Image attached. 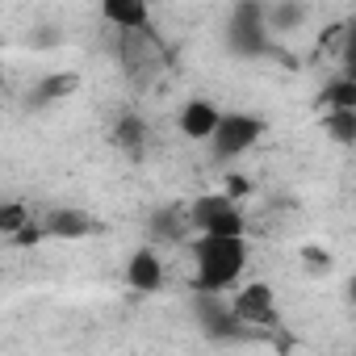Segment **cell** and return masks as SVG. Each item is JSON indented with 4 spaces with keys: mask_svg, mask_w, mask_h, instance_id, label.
Listing matches in <instances>:
<instances>
[{
    "mask_svg": "<svg viewBox=\"0 0 356 356\" xmlns=\"http://www.w3.org/2000/svg\"><path fill=\"white\" fill-rule=\"evenodd\" d=\"M335 55H339V72L356 80V17L339 26V47H335Z\"/></svg>",
    "mask_w": 356,
    "mask_h": 356,
    "instance_id": "2e32d148",
    "label": "cell"
},
{
    "mask_svg": "<svg viewBox=\"0 0 356 356\" xmlns=\"http://www.w3.org/2000/svg\"><path fill=\"white\" fill-rule=\"evenodd\" d=\"M151 235H155V239H168V243H181V239L197 235V231H193V218H189V206H168V210H159Z\"/></svg>",
    "mask_w": 356,
    "mask_h": 356,
    "instance_id": "30bf717a",
    "label": "cell"
},
{
    "mask_svg": "<svg viewBox=\"0 0 356 356\" xmlns=\"http://www.w3.org/2000/svg\"><path fill=\"white\" fill-rule=\"evenodd\" d=\"M352 185H356V159H352Z\"/></svg>",
    "mask_w": 356,
    "mask_h": 356,
    "instance_id": "d6986e66",
    "label": "cell"
},
{
    "mask_svg": "<svg viewBox=\"0 0 356 356\" xmlns=\"http://www.w3.org/2000/svg\"><path fill=\"white\" fill-rule=\"evenodd\" d=\"M231 42H239L243 51L264 47V13H260V5H243V13L231 17Z\"/></svg>",
    "mask_w": 356,
    "mask_h": 356,
    "instance_id": "9c48e42d",
    "label": "cell"
},
{
    "mask_svg": "<svg viewBox=\"0 0 356 356\" xmlns=\"http://www.w3.org/2000/svg\"><path fill=\"white\" fill-rule=\"evenodd\" d=\"M323 134L335 147H356V109H323Z\"/></svg>",
    "mask_w": 356,
    "mask_h": 356,
    "instance_id": "8fae6325",
    "label": "cell"
},
{
    "mask_svg": "<svg viewBox=\"0 0 356 356\" xmlns=\"http://www.w3.org/2000/svg\"><path fill=\"white\" fill-rule=\"evenodd\" d=\"M189 218H193L197 235H248V218L239 210V197H231L227 189L202 193L197 202H189Z\"/></svg>",
    "mask_w": 356,
    "mask_h": 356,
    "instance_id": "7a4b0ae2",
    "label": "cell"
},
{
    "mask_svg": "<svg viewBox=\"0 0 356 356\" xmlns=\"http://www.w3.org/2000/svg\"><path fill=\"white\" fill-rule=\"evenodd\" d=\"M189 260H193V289L206 298H218L243 281L252 264V243L248 235H193Z\"/></svg>",
    "mask_w": 356,
    "mask_h": 356,
    "instance_id": "6da1fadb",
    "label": "cell"
},
{
    "mask_svg": "<svg viewBox=\"0 0 356 356\" xmlns=\"http://www.w3.org/2000/svg\"><path fill=\"white\" fill-rule=\"evenodd\" d=\"M76 84H80V76H76V72H59V76H47V80L34 88V105H51V101H63V97H72V92H76Z\"/></svg>",
    "mask_w": 356,
    "mask_h": 356,
    "instance_id": "5bb4252c",
    "label": "cell"
},
{
    "mask_svg": "<svg viewBox=\"0 0 356 356\" xmlns=\"http://www.w3.org/2000/svg\"><path fill=\"white\" fill-rule=\"evenodd\" d=\"M231 310H235V318L248 323V327H273V323L281 318V314H277V293H273V285H264V281L243 285V289L235 293Z\"/></svg>",
    "mask_w": 356,
    "mask_h": 356,
    "instance_id": "277c9868",
    "label": "cell"
},
{
    "mask_svg": "<svg viewBox=\"0 0 356 356\" xmlns=\"http://www.w3.org/2000/svg\"><path fill=\"white\" fill-rule=\"evenodd\" d=\"M42 231H47V239H84L97 231V222H92V214H84L76 206H59V210L42 214Z\"/></svg>",
    "mask_w": 356,
    "mask_h": 356,
    "instance_id": "52a82bcc",
    "label": "cell"
},
{
    "mask_svg": "<svg viewBox=\"0 0 356 356\" xmlns=\"http://www.w3.org/2000/svg\"><path fill=\"white\" fill-rule=\"evenodd\" d=\"M222 189H227L231 197H239V202H243V197L252 193V181H248V176H235V172H231L227 181H222Z\"/></svg>",
    "mask_w": 356,
    "mask_h": 356,
    "instance_id": "e0dca14e",
    "label": "cell"
},
{
    "mask_svg": "<svg viewBox=\"0 0 356 356\" xmlns=\"http://www.w3.org/2000/svg\"><path fill=\"white\" fill-rule=\"evenodd\" d=\"M218 122H222V109L214 101H206V97L185 101L181 113H176V130H181L189 143H210L214 130H218Z\"/></svg>",
    "mask_w": 356,
    "mask_h": 356,
    "instance_id": "5b68a950",
    "label": "cell"
},
{
    "mask_svg": "<svg viewBox=\"0 0 356 356\" xmlns=\"http://www.w3.org/2000/svg\"><path fill=\"white\" fill-rule=\"evenodd\" d=\"M113 143H118L126 155L143 159V151H147V122H143V118H122V122L113 126Z\"/></svg>",
    "mask_w": 356,
    "mask_h": 356,
    "instance_id": "7c38bea8",
    "label": "cell"
},
{
    "mask_svg": "<svg viewBox=\"0 0 356 356\" xmlns=\"http://www.w3.org/2000/svg\"><path fill=\"white\" fill-rule=\"evenodd\" d=\"M318 105H323V109H356V80L339 72V76H335V80L323 88Z\"/></svg>",
    "mask_w": 356,
    "mask_h": 356,
    "instance_id": "9a60e30c",
    "label": "cell"
},
{
    "mask_svg": "<svg viewBox=\"0 0 356 356\" xmlns=\"http://www.w3.org/2000/svg\"><path fill=\"white\" fill-rule=\"evenodd\" d=\"M151 5L155 0H97L101 17L122 34V30H151Z\"/></svg>",
    "mask_w": 356,
    "mask_h": 356,
    "instance_id": "8992f818",
    "label": "cell"
},
{
    "mask_svg": "<svg viewBox=\"0 0 356 356\" xmlns=\"http://www.w3.org/2000/svg\"><path fill=\"white\" fill-rule=\"evenodd\" d=\"M260 138H264V118L231 109V113H222V122H218V130H214V138H210L206 147H210V155H214V159L231 163V159L248 155Z\"/></svg>",
    "mask_w": 356,
    "mask_h": 356,
    "instance_id": "3957f363",
    "label": "cell"
},
{
    "mask_svg": "<svg viewBox=\"0 0 356 356\" xmlns=\"http://www.w3.org/2000/svg\"><path fill=\"white\" fill-rule=\"evenodd\" d=\"M126 285H130L134 293H155V289L163 285V260H159L151 248L134 252V256L126 260Z\"/></svg>",
    "mask_w": 356,
    "mask_h": 356,
    "instance_id": "ba28073f",
    "label": "cell"
},
{
    "mask_svg": "<svg viewBox=\"0 0 356 356\" xmlns=\"http://www.w3.org/2000/svg\"><path fill=\"white\" fill-rule=\"evenodd\" d=\"M38 218H34V210L26 206V202H5V206H0V235H5L9 243L22 235V231H30Z\"/></svg>",
    "mask_w": 356,
    "mask_h": 356,
    "instance_id": "4fadbf2b",
    "label": "cell"
},
{
    "mask_svg": "<svg viewBox=\"0 0 356 356\" xmlns=\"http://www.w3.org/2000/svg\"><path fill=\"white\" fill-rule=\"evenodd\" d=\"M343 293H348V302L356 306V277H348V285H343Z\"/></svg>",
    "mask_w": 356,
    "mask_h": 356,
    "instance_id": "ac0fdd59",
    "label": "cell"
}]
</instances>
